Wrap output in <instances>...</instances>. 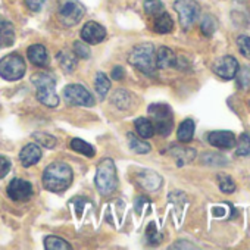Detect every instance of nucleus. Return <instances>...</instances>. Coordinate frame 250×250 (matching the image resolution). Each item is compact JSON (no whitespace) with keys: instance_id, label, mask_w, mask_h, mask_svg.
Wrapping results in <instances>:
<instances>
[{"instance_id":"1","label":"nucleus","mask_w":250,"mask_h":250,"mask_svg":"<svg viewBox=\"0 0 250 250\" xmlns=\"http://www.w3.org/2000/svg\"><path fill=\"white\" fill-rule=\"evenodd\" d=\"M72 169L63 162H53L43 172V186L46 190L53 193L65 191L72 184Z\"/></svg>"},{"instance_id":"2","label":"nucleus","mask_w":250,"mask_h":250,"mask_svg":"<svg viewBox=\"0 0 250 250\" xmlns=\"http://www.w3.org/2000/svg\"><path fill=\"white\" fill-rule=\"evenodd\" d=\"M128 62L146 75H153L156 71V53L152 43H140L133 47Z\"/></svg>"},{"instance_id":"3","label":"nucleus","mask_w":250,"mask_h":250,"mask_svg":"<svg viewBox=\"0 0 250 250\" xmlns=\"http://www.w3.org/2000/svg\"><path fill=\"white\" fill-rule=\"evenodd\" d=\"M31 83L36 85V96L39 102H42L44 106L56 107L59 104V96L55 91L56 81L53 75L47 72H36L31 77Z\"/></svg>"},{"instance_id":"4","label":"nucleus","mask_w":250,"mask_h":250,"mask_svg":"<svg viewBox=\"0 0 250 250\" xmlns=\"http://www.w3.org/2000/svg\"><path fill=\"white\" fill-rule=\"evenodd\" d=\"M94 183L100 194L110 196L118 188V175H116V167L110 158L103 159L97 168H96V177Z\"/></svg>"},{"instance_id":"5","label":"nucleus","mask_w":250,"mask_h":250,"mask_svg":"<svg viewBox=\"0 0 250 250\" xmlns=\"http://www.w3.org/2000/svg\"><path fill=\"white\" fill-rule=\"evenodd\" d=\"M149 113L152 118L153 127H155V133L164 137L169 136L174 127L172 109L165 103H153L149 106Z\"/></svg>"},{"instance_id":"6","label":"nucleus","mask_w":250,"mask_h":250,"mask_svg":"<svg viewBox=\"0 0 250 250\" xmlns=\"http://www.w3.org/2000/svg\"><path fill=\"white\" fill-rule=\"evenodd\" d=\"M27 65L21 55L11 53L0 61V77L8 81H18L25 75Z\"/></svg>"},{"instance_id":"7","label":"nucleus","mask_w":250,"mask_h":250,"mask_svg":"<svg viewBox=\"0 0 250 250\" xmlns=\"http://www.w3.org/2000/svg\"><path fill=\"white\" fill-rule=\"evenodd\" d=\"M174 9L177 11L180 24L184 30H188L200 14V6L196 0H177L174 3Z\"/></svg>"},{"instance_id":"8","label":"nucleus","mask_w":250,"mask_h":250,"mask_svg":"<svg viewBox=\"0 0 250 250\" xmlns=\"http://www.w3.org/2000/svg\"><path fill=\"white\" fill-rule=\"evenodd\" d=\"M85 14V8L78 0H63L59 8V21L65 27H72L81 21Z\"/></svg>"},{"instance_id":"9","label":"nucleus","mask_w":250,"mask_h":250,"mask_svg":"<svg viewBox=\"0 0 250 250\" xmlns=\"http://www.w3.org/2000/svg\"><path fill=\"white\" fill-rule=\"evenodd\" d=\"M63 97L69 104H74V106L91 107L96 103L93 94L81 84H69V85H66L65 90H63Z\"/></svg>"},{"instance_id":"10","label":"nucleus","mask_w":250,"mask_h":250,"mask_svg":"<svg viewBox=\"0 0 250 250\" xmlns=\"http://www.w3.org/2000/svg\"><path fill=\"white\" fill-rule=\"evenodd\" d=\"M212 69L218 77L224 80H231L238 72V62L234 56H221L212 63Z\"/></svg>"},{"instance_id":"11","label":"nucleus","mask_w":250,"mask_h":250,"mask_svg":"<svg viewBox=\"0 0 250 250\" xmlns=\"http://www.w3.org/2000/svg\"><path fill=\"white\" fill-rule=\"evenodd\" d=\"M8 196L17 202H25L33 196V186L21 178H14L8 186Z\"/></svg>"},{"instance_id":"12","label":"nucleus","mask_w":250,"mask_h":250,"mask_svg":"<svg viewBox=\"0 0 250 250\" xmlns=\"http://www.w3.org/2000/svg\"><path fill=\"white\" fill-rule=\"evenodd\" d=\"M81 39L88 44H99L106 39V30L100 24H97L94 21H90L83 27Z\"/></svg>"},{"instance_id":"13","label":"nucleus","mask_w":250,"mask_h":250,"mask_svg":"<svg viewBox=\"0 0 250 250\" xmlns=\"http://www.w3.org/2000/svg\"><path fill=\"white\" fill-rule=\"evenodd\" d=\"M208 142L218 149H232L235 146V136L231 131H212L208 136Z\"/></svg>"},{"instance_id":"14","label":"nucleus","mask_w":250,"mask_h":250,"mask_svg":"<svg viewBox=\"0 0 250 250\" xmlns=\"http://www.w3.org/2000/svg\"><path fill=\"white\" fill-rule=\"evenodd\" d=\"M20 159H21L22 167H25V168H30V167L36 165L42 159V149H40V146L34 145V143H30V145L24 146L21 153H20Z\"/></svg>"},{"instance_id":"15","label":"nucleus","mask_w":250,"mask_h":250,"mask_svg":"<svg viewBox=\"0 0 250 250\" xmlns=\"http://www.w3.org/2000/svg\"><path fill=\"white\" fill-rule=\"evenodd\" d=\"M137 183L147 191H155L162 186V178L155 171H142L137 174Z\"/></svg>"},{"instance_id":"16","label":"nucleus","mask_w":250,"mask_h":250,"mask_svg":"<svg viewBox=\"0 0 250 250\" xmlns=\"http://www.w3.org/2000/svg\"><path fill=\"white\" fill-rule=\"evenodd\" d=\"M27 56L30 62L36 66H47L49 65V55L44 46L42 44H33L27 50Z\"/></svg>"},{"instance_id":"17","label":"nucleus","mask_w":250,"mask_h":250,"mask_svg":"<svg viewBox=\"0 0 250 250\" xmlns=\"http://www.w3.org/2000/svg\"><path fill=\"white\" fill-rule=\"evenodd\" d=\"M14 40H15L14 25L9 21L0 18V49L12 46Z\"/></svg>"},{"instance_id":"18","label":"nucleus","mask_w":250,"mask_h":250,"mask_svg":"<svg viewBox=\"0 0 250 250\" xmlns=\"http://www.w3.org/2000/svg\"><path fill=\"white\" fill-rule=\"evenodd\" d=\"M177 63V56L169 47H161L156 52V68L165 69L169 66H174Z\"/></svg>"},{"instance_id":"19","label":"nucleus","mask_w":250,"mask_h":250,"mask_svg":"<svg viewBox=\"0 0 250 250\" xmlns=\"http://www.w3.org/2000/svg\"><path fill=\"white\" fill-rule=\"evenodd\" d=\"M169 153L177 159V164L181 167L184 164L191 162L196 158V152L191 147H184V146H171Z\"/></svg>"},{"instance_id":"20","label":"nucleus","mask_w":250,"mask_h":250,"mask_svg":"<svg viewBox=\"0 0 250 250\" xmlns=\"http://www.w3.org/2000/svg\"><path fill=\"white\" fill-rule=\"evenodd\" d=\"M194 136V122L193 119H186L180 124L178 131H177V137L178 142L181 143H190L193 140Z\"/></svg>"},{"instance_id":"21","label":"nucleus","mask_w":250,"mask_h":250,"mask_svg":"<svg viewBox=\"0 0 250 250\" xmlns=\"http://www.w3.org/2000/svg\"><path fill=\"white\" fill-rule=\"evenodd\" d=\"M153 28L159 34H168V33H171L174 30V21L167 12H162L161 15L156 17Z\"/></svg>"},{"instance_id":"22","label":"nucleus","mask_w":250,"mask_h":250,"mask_svg":"<svg viewBox=\"0 0 250 250\" xmlns=\"http://www.w3.org/2000/svg\"><path fill=\"white\" fill-rule=\"evenodd\" d=\"M134 125H136V130H137L140 137L150 139V137L155 136V127H153V124H152L150 119H147V118H137Z\"/></svg>"},{"instance_id":"23","label":"nucleus","mask_w":250,"mask_h":250,"mask_svg":"<svg viewBox=\"0 0 250 250\" xmlns=\"http://www.w3.org/2000/svg\"><path fill=\"white\" fill-rule=\"evenodd\" d=\"M127 139H128V146H130V149H131L133 152L139 153V155L149 153V152H150V149H152L149 143H146L143 139L136 137L133 133H128V134H127Z\"/></svg>"},{"instance_id":"24","label":"nucleus","mask_w":250,"mask_h":250,"mask_svg":"<svg viewBox=\"0 0 250 250\" xmlns=\"http://www.w3.org/2000/svg\"><path fill=\"white\" fill-rule=\"evenodd\" d=\"M58 61L61 63V66L66 71V72H72L78 63V59L75 55H72L71 52H66V50H62L58 53Z\"/></svg>"},{"instance_id":"25","label":"nucleus","mask_w":250,"mask_h":250,"mask_svg":"<svg viewBox=\"0 0 250 250\" xmlns=\"http://www.w3.org/2000/svg\"><path fill=\"white\" fill-rule=\"evenodd\" d=\"M71 149L75 150L77 153H81L87 158H93L94 156V149L91 145H88L87 142L81 140V139H72L71 143H69Z\"/></svg>"},{"instance_id":"26","label":"nucleus","mask_w":250,"mask_h":250,"mask_svg":"<svg viewBox=\"0 0 250 250\" xmlns=\"http://www.w3.org/2000/svg\"><path fill=\"white\" fill-rule=\"evenodd\" d=\"M112 102H113V104H115L116 107H119V109H128V107L131 106V94H130L127 90L121 88V90H118V91L113 94Z\"/></svg>"},{"instance_id":"27","label":"nucleus","mask_w":250,"mask_h":250,"mask_svg":"<svg viewBox=\"0 0 250 250\" xmlns=\"http://www.w3.org/2000/svg\"><path fill=\"white\" fill-rule=\"evenodd\" d=\"M94 87H96L97 94L103 99L107 94L109 88H110V81H109L107 75L103 74V72H97L96 74V80H94Z\"/></svg>"},{"instance_id":"28","label":"nucleus","mask_w":250,"mask_h":250,"mask_svg":"<svg viewBox=\"0 0 250 250\" xmlns=\"http://www.w3.org/2000/svg\"><path fill=\"white\" fill-rule=\"evenodd\" d=\"M44 247L47 250H69L71 249V244L68 241H65L63 238H61V237L50 235V237H46Z\"/></svg>"},{"instance_id":"29","label":"nucleus","mask_w":250,"mask_h":250,"mask_svg":"<svg viewBox=\"0 0 250 250\" xmlns=\"http://www.w3.org/2000/svg\"><path fill=\"white\" fill-rule=\"evenodd\" d=\"M235 155L237 156H249L250 155V137L249 134H241L238 140H235Z\"/></svg>"},{"instance_id":"30","label":"nucleus","mask_w":250,"mask_h":250,"mask_svg":"<svg viewBox=\"0 0 250 250\" xmlns=\"http://www.w3.org/2000/svg\"><path fill=\"white\" fill-rule=\"evenodd\" d=\"M145 11L147 15L158 17L164 12V3L161 0H145Z\"/></svg>"},{"instance_id":"31","label":"nucleus","mask_w":250,"mask_h":250,"mask_svg":"<svg viewBox=\"0 0 250 250\" xmlns=\"http://www.w3.org/2000/svg\"><path fill=\"white\" fill-rule=\"evenodd\" d=\"M216 27H218V24H216V20H215L212 15H206V17L202 20L200 30H202V33H203L205 36L210 37V36H212V34L216 31Z\"/></svg>"},{"instance_id":"32","label":"nucleus","mask_w":250,"mask_h":250,"mask_svg":"<svg viewBox=\"0 0 250 250\" xmlns=\"http://www.w3.org/2000/svg\"><path fill=\"white\" fill-rule=\"evenodd\" d=\"M33 137L36 139L37 145L46 147V149H53L56 146V139L50 134H46V133H34Z\"/></svg>"},{"instance_id":"33","label":"nucleus","mask_w":250,"mask_h":250,"mask_svg":"<svg viewBox=\"0 0 250 250\" xmlns=\"http://www.w3.org/2000/svg\"><path fill=\"white\" fill-rule=\"evenodd\" d=\"M218 184H219V188L221 191L224 193H232L235 190V183L231 177L228 175H224V174H219L218 175Z\"/></svg>"},{"instance_id":"34","label":"nucleus","mask_w":250,"mask_h":250,"mask_svg":"<svg viewBox=\"0 0 250 250\" xmlns=\"http://www.w3.org/2000/svg\"><path fill=\"white\" fill-rule=\"evenodd\" d=\"M237 47H238L240 53H241L244 58L250 59V37H247V36H240V37L237 39Z\"/></svg>"},{"instance_id":"35","label":"nucleus","mask_w":250,"mask_h":250,"mask_svg":"<svg viewBox=\"0 0 250 250\" xmlns=\"http://www.w3.org/2000/svg\"><path fill=\"white\" fill-rule=\"evenodd\" d=\"M74 55L77 58H83V59H88L91 52H90V47L85 44V42H75L74 43Z\"/></svg>"},{"instance_id":"36","label":"nucleus","mask_w":250,"mask_h":250,"mask_svg":"<svg viewBox=\"0 0 250 250\" xmlns=\"http://www.w3.org/2000/svg\"><path fill=\"white\" fill-rule=\"evenodd\" d=\"M146 237H147V240H149L150 244H159V243H161L162 237H161L159 231L156 229L155 222H150V224H149V227H147V229H146Z\"/></svg>"},{"instance_id":"37","label":"nucleus","mask_w":250,"mask_h":250,"mask_svg":"<svg viewBox=\"0 0 250 250\" xmlns=\"http://www.w3.org/2000/svg\"><path fill=\"white\" fill-rule=\"evenodd\" d=\"M202 159H206L203 161L205 164H209V165H225V158L219 156V155H213V153H208V155H203Z\"/></svg>"},{"instance_id":"38","label":"nucleus","mask_w":250,"mask_h":250,"mask_svg":"<svg viewBox=\"0 0 250 250\" xmlns=\"http://www.w3.org/2000/svg\"><path fill=\"white\" fill-rule=\"evenodd\" d=\"M238 84L241 87H250V69L243 68L238 74Z\"/></svg>"},{"instance_id":"39","label":"nucleus","mask_w":250,"mask_h":250,"mask_svg":"<svg viewBox=\"0 0 250 250\" xmlns=\"http://www.w3.org/2000/svg\"><path fill=\"white\" fill-rule=\"evenodd\" d=\"M9 169H11V162H9V159L0 155V180L5 178V177L8 175Z\"/></svg>"},{"instance_id":"40","label":"nucleus","mask_w":250,"mask_h":250,"mask_svg":"<svg viewBox=\"0 0 250 250\" xmlns=\"http://www.w3.org/2000/svg\"><path fill=\"white\" fill-rule=\"evenodd\" d=\"M25 5L33 11V12H40L43 5H44V0H25Z\"/></svg>"},{"instance_id":"41","label":"nucleus","mask_w":250,"mask_h":250,"mask_svg":"<svg viewBox=\"0 0 250 250\" xmlns=\"http://www.w3.org/2000/svg\"><path fill=\"white\" fill-rule=\"evenodd\" d=\"M124 75H125V71H124L122 66H115L113 68V71H112V78L113 80H122Z\"/></svg>"},{"instance_id":"42","label":"nucleus","mask_w":250,"mask_h":250,"mask_svg":"<svg viewBox=\"0 0 250 250\" xmlns=\"http://www.w3.org/2000/svg\"><path fill=\"white\" fill-rule=\"evenodd\" d=\"M171 249H194L193 244H190L188 241H177L174 246H171Z\"/></svg>"},{"instance_id":"43","label":"nucleus","mask_w":250,"mask_h":250,"mask_svg":"<svg viewBox=\"0 0 250 250\" xmlns=\"http://www.w3.org/2000/svg\"><path fill=\"white\" fill-rule=\"evenodd\" d=\"M249 104H250V102H249Z\"/></svg>"}]
</instances>
